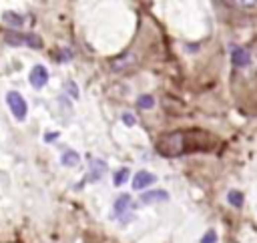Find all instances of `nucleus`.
Wrapping results in <instances>:
<instances>
[{
	"instance_id": "nucleus-17",
	"label": "nucleus",
	"mask_w": 257,
	"mask_h": 243,
	"mask_svg": "<svg viewBox=\"0 0 257 243\" xmlns=\"http://www.w3.org/2000/svg\"><path fill=\"white\" fill-rule=\"evenodd\" d=\"M123 121H125V125H128V127L135 125V117H133L131 113H125V115H123Z\"/></svg>"
},
{
	"instance_id": "nucleus-12",
	"label": "nucleus",
	"mask_w": 257,
	"mask_h": 243,
	"mask_svg": "<svg viewBox=\"0 0 257 243\" xmlns=\"http://www.w3.org/2000/svg\"><path fill=\"white\" fill-rule=\"evenodd\" d=\"M227 201L233 205V207H243V201H245V197H243V193L241 191H229L227 193Z\"/></svg>"
},
{
	"instance_id": "nucleus-10",
	"label": "nucleus",
	"mask_w": 257,
	"mask_h": 243,
	"mask_svg": "<svg viewBox=\"0 0 257 243\" xmlns=\"http://www.w3.org/2000/svg\"><path fill=\"white\" fill-rule=\"evenodd\" d=\"M227 4L243 10V12H253L257 10V0H227Z\"/></svg>"
},
{
	"instance_id": "nucleus-1",
	"label": "nucleus",
	"mask_w": 257,
	"mask_h": 243,
	"mask_svg": "<svg viewBox=\"0 0 257 243\" xmlns=\"http://www.w3.org/2000/svg\"><path fill=\"white\" fill-rule=\"evenodd\" d=\"M159 153L165 157H179L185 151V137L183 133H171L167 137H163L157 145Z\"/></svg>"
},
{
	"instance_id": "nucleus-2",
	"label": "nucleus",
	"mask_w": 257,
	"mask_h": 243,
	"mask_svg": "<svg viewBox=\"0 0 257 243\" xmlns=\"http://www.w3.org/2000/svg\"><path fill=\"white\" fill-rule=\"evenodd\" d=\"M6 105H8L10 113H12V117L22 123V121L26 119V115H28V105H26L24 97L20 93H16V90H8L6 93Z\"/></svg>"
},
{
	"instance_id": "nucleus-13",
	"label": "nucleus",
	"mask_w": 257,
	"mask_h": 243,
	"mask_svg": "<svg viewBox=\"0 0 257 243\" xmlns=\"http://www.w3.org/2000/svg\"><path fill=\"white\" fill-rule=\"evenodd\" d=\"M127 179H128V169H127V167H123V169H119V171L115 173V177H113V183H115L117 187H121V185H125V183H127Z\"/></svg>"
},
{
	"instance_id": "nucleus-16",
	"label": "nucleus",
	"mask_w": 257,
	"mask_h": 243,
	"mask_svg": "<svg viewBox=\"0 0 257 243\" xmlns=\"http://www.w3.org/2000/svg\"><path fill=\"white\" fill-rule=\"evenodd\" d=\"M201 243H217V233L215 231H207L201 239Z\"/></svg>"
},
{
	"instance_id": "nucleus-9",
	"label": "nucleus",
	"mask_w": 257,
	"mask_h": 243,
	"mask_svg": "<svg viewBox=\"0 0 257 243\" xmlns=\"http://www.w3.org/2000/svg\"><path fill=\"white\" fill-rule=\"evenodd\" d=\"M60 163H62L64 167H77V165L81 163V155L77 153V151L69 149V151H64V153H62V157H60Z\"/></svg>"
},
{
	"instance_id": "nucleus-14",
	"label": "nucleus",
	"mask_w": 257,
	"mask_h": 243,
	"mask_svg": "<svg viewBox=\"0 0 257 243\" xmlns=\"http://www.w3.org/2000/svg\"><path fill=\"white\" fill-rule=\"evenodd\" d=\"M137 107L139 109H153L155 107V99H153V95H141L139 99H137Z\"/></svg>"
},
{
	"instance_id": "nucleus-3",
	"label": "nucleus",
	"mask_w": 257,
	"mask_h": 243,
	"mask_svg": "<svg viewBox=\"0 0 257 243\" xmlns=\"http://www.w3.org/2000/svg\"><path fill=\"white\" fill-rule=\"evenodd\" d=\"M28 81H30L32 88H37V90L44 88L46 82H48V71H46V67L44 65H35V67H32V71H30V75H28Z\"/></svg>"
},
{
	"instance_id": "nucleus-15",
	"label": "nucleus",
	"mask_w": 257,
	"mask_h": 243,
	"mask_svg": "<svg viewBox=\"0 0 257 243\" xmlns=\"http://www.w3.org/2000/svg\"><path fill=\"white\" fill-rule=\"evenodd\" d=\"M64 88H67V93L73 97V99H79L81 97V93H79V86H77V82H73V81H69V82H64Z\"/></svg>"
},
{
	"instance_id": "nucleus-6",
	"label": "nucleus",
	"mask_w": 257,
	"mask_h": 243,
	"mask_svg": "<svg viewBox=\"0 0 257 243\" xmlns=\"http://www.w3.org/2000/svg\"><path fill=\"white\" fill-rule=\"evenodd\" d=\"M131 207H133V203H131V197H128L127 193L125 195H121L117 201H115V215L117 217H121V219H125V215L131 211Z\"/></svg>"
},
{
	"instance_id": "nucleus-5",
	"label": "nucleus",
	"mask_w": 257,
	"mask_h": 243,
	"mask_svg": "<svg viewBox=\"0 0 257 243\" xmlns=\"http://www.w3.org/2000/svg\"><path fill=\"white\" fill-rule=\"evenodd\" d=\"M157 181V177L153 175V173H149V171H139L137 175H135V179H133V189L135 191H143V189H147L149 185H153Z\"/></svg>"
},
{
	"instance_id": "nucleus-7",
	"label": "nucleus",
	"mask_w": 257,
	"mask_h": 243,
	"mask_svg": "<svg viewBox=\"0 0 257 243\" xmlns=\"http://www.w3.org/2000/svg\"><path fill=\"white\" fill-rule=\"evenodd\" d=\"M105 171H107V165H105V161H101V159H90V181H99L103 175H105Z\"/></svg>"
},
{
	"instance_id": "nucleus-8",
	"label": "nucleus",
	"mask_w": 257,
	"mask_h": 243,
	"mask_svg": "<svg viewBox=\"0 0 257 243\" xmlns=\"http://www.w3.org/2000/svg\"><path fill=\"white\" fill-rule=\"evenodd\" d=\"M157 201H169V193L163 189H155V191H145L143 193V203H157Z\"/></svg>"
},
{
	"instance_id": "nucleus-11",
	"label": "nucleus",
	"mask_w": 257,
	"mask_h": 243,
	"mask_svg": "<svg viewBox=\"0 0 257 243\" xmlns=\"http://www.w3.org/2000/svg\"><path fill=\"white\" fill-rule=\"evenodd\" d=\"M4 22H6L8 26H12V28H22V26H24V16L18 14V12L8 10V12H4Z\"/></svg>"
},
{
	"instance_id": "nucleus-18",
	"label": "nucleus",
	"mask_w": 257,
	"mask_h": 243,
	"mask_svg": "<svg viewBox=\"0 0 257 243\" xmlns=\"http://www.w3.org/2000/svg\"><path fill=\"white\" fill-rule=\"evenodd\" d=\"M44 139H46V143H50V141H54V139H58V133H48V135H46Z\"/></svg>"
},
{
	"instance_id": "nucleus-4",
	"label": "nucleus",
	"mask_w": 257,
	"mask_h": 243,
	"mask_svg": "<svg viewBox=\"0 0 257 243\" xmlns=\"http://www.w3.org/2000/svg\"><path fill=\"white\" fill-rule=\"evenodd\" d=\"M229 54H231V65H233L235 69H245V67L251 63V54H249V50L243 48V46L233 44Z\"/></svg>"
}]
</instances>
